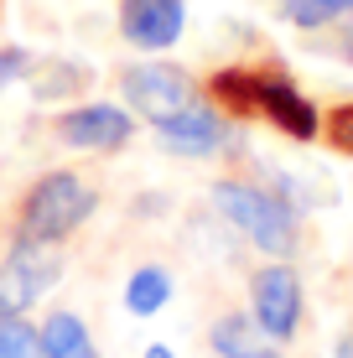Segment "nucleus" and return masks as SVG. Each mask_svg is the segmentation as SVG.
Returning <instances> with one entry per match:
<instances>
[{"label": "nucleus", "instance_id": "1", "mask_svg": "<svg viewBox=\"0 0 353 358\" xmlns=\"http://www.w3.org/2000/svg\"><path fill=\"white\" fill-rule=\"evenodd\" d=\"M94 213V192L83 187L73 171H52L42 177L21 208V239L27 244H52V239H68L83 218Z\"/></svg>", "mask_w": 353, "mask_h": 358}, {"label": "nucleus", "instance_id": "2", "mask_svg": "<svg viewBox=\"0 0 353 358\" xmlns=\"http://www.w3.org/2000/svg\"><path fill=\"white\" fill-rule=\"evenodd\" d=\"M213 203L224 208L260 250H271V255H291V250H296V218H291V208L275 203L271 192L245 187V182H218Z\"/></svg>", "mask_w": 353, "mask_h": 358}, {"label": "nucleus", "instance_id": "3", "mask_svg": "<svg viewBox=\"0 0 353 358\" xmlns=\"http://www.w3.org/2000/svg\"><path fill=\"white\" fill-rule=\"evenodd\" d=\"M52 280H57V255L21 239V250L0 265V317H21Z\"/></svg>", "mask_w": 353, "mask_h": 358}, {"label": "nucleus", "instance_id": "4", "mask_svg": "<svg viewBox=\"0 0 353 358\" xmlns=\"http://www.w3.org/2000/svg\"><path fill=\"white\" fill-rule=\"evenodd\" d=\"M125 99L141 109L145 120H172L177 109H187L192 104V83L182 78L177 68H166V63H145L136 73H125Z\"/></svg>", "mask_w": 353, "mask_h": 358}, {"label": "nucleus", "instance_id": "5", "mask_svg": "<svg viewBox=\"0 0 353 358\" xmlns=\"http://www.w3.org/2000/svg\"><path fill=\"white\" fill-rule=\"evenodd\" d=\"M301 317V280L286 265H271L254 275V322L271 338H291Z\"/></svg>", "mask_w": 353, "mask_h": 358}, {"label": "nucleus", "instance_id": "6", "mask_svg": "<svg viewBox=\"0 0 353 358\" xmlns=\"http://www.w3.org/2000/svg\"><path fill=\"white\" fill-rule=\"evenodd\" d=\"M63 141L78 145V151H120V145L130 141V115L115 104H83L63 115Z\"/></svg>", "mask_w": 353, "mask_h": 358}, {"label": "nucleus", "instance_id": "7", "mask_svg": "<svg viewBox=\"0 0 353 358\" xmlns=\"http://www.w3.org/2000/svg\"><path fill=\"white\" fill-rule=\"evenodd\" d=\"M182 21H187L182 0H125L120 10V27L136 47H172L182 36Z\"/></svg>", "mask_w": 353, "mask_h": 358}, {"label": "nucleus", "instance_id": "8", "mask_svg": "<svg viewBox=\"0 0 353 358\" xmlns=\"http://www.w3.org/2000/svg\"><path fill=\"white\" fill-rule=\"evenodd\" d=\"M254 109H260V115H271L275 125H281L286 135H296V141H312V135H317V109L291 89V83H281V78H260Z\"/></svg>", "mask_w": 353, "mask_h": 358}, {"label": "nucleus", "instance_id": "9", "mask_svg": "<svg viewBox=\"0 0 353 358\" xmlns=\"http://www.w3.org/2000/svg\"><path fill=\"white\" fill-rule=\"evenodd\" d=\"M156 130H161L166 151H182V156H208L218 145V115H213V109H203V104L177 109V115L161 120Z\"/></svg>", "mask_w": 353, "mask_h": 358}, {"label": "nucleus", "instance_id": "10", "mask_svg": "<svg viewBox=\"0 0 353 358\" xmlns=\"http://www.w3.org/2000/svg\"><path fill=\"white\" fill-rule=\"evenodd\" d=\"M166 296H172V280H166L161 270H136V275H130V291H125V306L136 317H151V312L166 306Z\"/></svg>", "mask_w": 353, "mask_h": 358}, {"label": "nucleus", "instance_id": "11", "mask_svg": "<svg viewBox=\"0 0 353 358\" xmlns=\"http://www.w3.org/2000/svg\"><path fill=\"white\" fill-rule=\"evenodd\" d=\"M0 358H42V338L21 317H0Z\"/></svg>", "mask_w": 353, "mask_h": 358}, {"label": "nucleus", "instance_id": "12", "mask_svg": "<svg viewBox=\"0 0 353 358\" xmlns=\"http://www.w3.org/2000/svg\"><path fill=\"white\" fill-rule=\"evenodd\" d=\"M286 16L296 27H322V21L353 16V0H286Z\"/></svg>", "mask_w": 353, "mask_h": 358}, {"label": "nucleus", "instance_id": "13", "mask_svg": "<svg viewBox=\"0 0 353 358\" xmlns=\"http://www.w3.org/2000/svg\"><path fill=\"white\" fill-rule=\"evenodd\" d=\"M254 338H260V327H250L245 317H229V322H218V327H213V348H218V353H229V358L254 353Z\"/></svg>", "mask_w": 353, "mask_h": 358}, {"label": "nucleus", "instance_id": "14", "mask_svg": "<svg viewBox=\"0 0 353 358\" xmlns=\"http://www.w3.org/2000/svg\"><path fill=\"white\" fill-rule=\"evenodd\" d=\"M327 135H333L338 151H348V156H353V104H343L333 120H327Z\"/></svg>", "mask_w": 353, "mask_h": 358}, {"label": "nucleus", "instance_id": "15", "mask_svg": "<svg viewBox=\"0 0 353 358\" xmlns=\"http://www.w3.org/2000/svg\"><path fill=\"white\" fill-rule=\"evenodd\" d=\"M57 358H99V353H94V343H89V338H83V343H78V348H68V353H57Z\"/></svg>", "mask_w": 353, "mask_h": 358}, {"label": "nucleus", "instance_id": "16", "mask_svg": "<svg viewBox=\"0 0 353 358\" xmlns=\"http://www.w3.org/2000/svg\"><path fill=\"white\" fill-rule=\"evenodd\" d=\"M343 52H348V57H353V31H348V36H343Z\"/></svg>", "mask_w": 353, "mask_h": 358}, {"label": "nucleus", "instance_id": "17", "mask_svg": "<svg viewBox=\"0 0 353 358\" xmlns=\"http://www.w3.org/2000/svg\"><path fill=\"white\" fill-rule=\"evenodd\" d=\"M145 358H172V353H166V348H151V353H145Z\"/></svg>", "mask_w": 353, "mask_h": 358}, {"label": "nucleus", "instance_id": "18", "mask_svg": "<svg viewBox=\"0 0 353 358\" xmlns=\"http://www.w3.org/2000/svg\"><path fill=\"white\" fill-rule=\"evenodd\" d=\"M245 358H275V353H260V348H254V353H245Z\"/></svg>", "mask_w": 353, "mask_h": 358}]
</instances>
